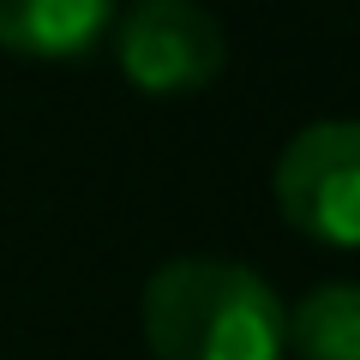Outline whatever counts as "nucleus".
<instances>
[{"label":"nucleus","instance_id":"5","mask_svg":"<svg viewBox=\"0 0 360 360\" xmlns=\"http://www.w3.org/2000/svg\"><path fill=\"white\" fill-rule=\"evenodd\" d=\"M283 342L300 360H360V288L319 283L283 312Z\"/></svg>","mask_w":360,"mask_h":360},{"label":"nucleus","instance_id":"4","mask_svg":"<svg viewBox=\"0 0 360 360\" xmlns=\"http://www.w3.org/2000/svg\"><path fill=\"white\" fill-rule=\"evenodd\" d=\"M120 0H0V49L25 60H72L96 49Z\"/></svg>","mask_w":360,"mask_h":360},{"label":"nucleus","instance_id":"2","mask_svg":"<svg viewBox=\"0 0 360 360\" xmlns=\"http://www.w3.org/2000/svg\"><path fill=\"white\" fill-rule=\"evenodd\" d=\"M276 205L283 222L319 246L360 240V127L354 120H312L276 156Z\"/></svg>","mask_w":360,"mask_h":360},{"label":"nucleus","instance_id":"3","mask_svg":"<svg viewBox=\"0 0 360 360\" xmlns=\"http://www.w3.org/2000/svg\"><path fill=\"white\" fill-rule=\"evenodd\" d=\"M115 60L150 96H186L222 78L229 37L198 0H139L115 30Z\"/></svg>","mask_w":360,"mask_h":360},{"label":"nucleus","instance_id":"1","mask_svg":"<svg viewBox=\"0 0 360 360\" xmlns=\"http://www.w3.org/2000/svg\"><path fill=\"white\" fill-rule=\"evenodd\" d=\"M144 342L156 360H283V300L234 258H168L144 283Z\"/></svg>","mask_w":360,"mask_h":360}]
</instances>
